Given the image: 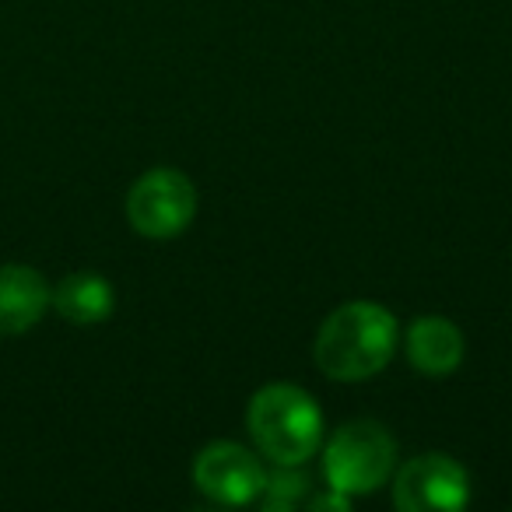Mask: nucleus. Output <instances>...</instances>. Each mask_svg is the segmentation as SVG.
I'll list each match as a JSON object with an SVG mask.
<instances>
[{"instance_id": "obj_5", "label": "nucleus", "mask_w": 512, "mask_h": 512, "mask_svg": "<svg viewBox=\"0 0 512 512\" xmlns=\"http://www.w3.org/2000/svg\"><path fill=\"white\" fill-rule=\"evenodd\" d=\"M470 502V477L446 453L407 460L393 481V505L404 512H456Z\"/></svg>"}, {"instance_id": "obj_6", "label": "nucleus", "mask_w": 512, "mask_h": 512, "mask_svg": "<svg viewBox=\"0 0 512 512\" xmlns=\"http://www.w3.org/2000/svg\"><path fill=\"white\" fill-rule=\"evenodd\" d=\"M193 481L218 505H249L264 495V463L239 442H211L193 463Z\"/></svg>"}, {"instance_id": "obj_1", "label": "nucleus", "mask_w": 512, "mask_h": 512, "mask_svg": "<svg viewBox=\"0 0 512 512\" xmlns=\"http://www.w3.org/2000/svg\"><path fill=\"white\" fill-rule=\"evenodd\" d=\"M397 320L379 302H348L323 320L313 358L323 376L362 383L383 372L397 351Z\"/></svg>"}, {"instance_id": "obj_4", "label": "nucleus", "mask_w": 512, "mask_h": 512, "mask_svg": "<svg viewBox=\"0 0 512 512\" xmlns=\"http://www.w3.org/2000/svg\"><path fill=\"white\" fill-rule=\"evenodd\" d=\"M197 214V190L176 169H151L130 186L127 218L144 239H176Z\"/></svg>"}, {"instance_id": "obj_7", "label": "nucleus", "mask_w": 512, "mask_h": 512, "mask_svg": "<svg viewBox=\"0 0 512 512\" xmlns=\"http://www.w3.org/2000/svg\"><path fill=\"white\" fill-rule=\"evenodd\" d=\"M53 292L39 271L25 264L0 267V337H15L43 320Z\"/></svg>"}, {"instance_id": "obj_2", "label": "nucleus", "mask_w": 512, "mask_h": 512, "mask_svg": "<svg viewBox=\"0 0 512 512\" xmlns=\"http://www.w3.org/2000/svg\"><path fill=\"white\" fill-rule=\"evenodd\" d=\"M246 425L256 449L278 467H302L323 442V411L306 390L271 383L249 400Z\"/></svg>"}, {"instance_id": "obj_8", "label": "nucleus", "mask_w": 512, "mask_h": 512, "mask_svg": "<svg viewBox=\"0 0 512 512\" xmlns=\"http://www.w3.org/2000/svg\"><path fill=\"white\" fill-rule=\"evenodd\" d=\"M407 358L421 376L442 379L463 362V334L446 316H418L407 327Z\"/></svg>"}, {"instance_id": "obj_3", "label": "nucleus", "mask_w": 512, "mask_h": 512, "mask_svg": "<svg viewBox=\"0 0 512 512\" xmlns=\"http://www.w3.org/2000/svg\"><path fill=\"white\" fill-rule=\"evenodd\" d=\"M393 463H397V446L376 421L341 425L323 449V477L330 491H341L348 498L383 488L393 474Z\"/></svg>"}, {"instance_id": "obj_9", "label": "nucleus", "mask_w": 512, "mask_h": 512, "mask_svg": "<svg viewBox=\"0 0 512 512\" xmlns=\"http://www.w3.org/2000/svg\"><path fill=\"white\" fill-rule=\"evenodd\" d=\"M53 306L67 323L88 327V323H102L113 316L116 295L113 285L99 274H71L53 288Z\"/></svg>"}, {"instance_id": "obj_10", "label": "nucleus", "mask_w": 512, "mask_h": 512, "mask_svg": "<svg viewBox=\"0 0 512 512\" xmlns=\"http://www.w3.org/2000/svg\"><path fill=\"white\" fill-rule=\"evenodd\" d=\"M306 474H299L295 467H281V474L267 477L264 484V495H267V505H278V509H288L302 498L306 491Z\"/></svg>"}]
</instances>
